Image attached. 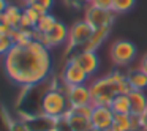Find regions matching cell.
<instances>
[{
  "label": "cell",
  "instance_id": "cell-17",
  "mask_svg": "<svg viewBox=\"0 0 147 131\" xmlns=\"http://www.w3.org/2000/svg\"><path fill=\"white\" fill-rule=\"evenodd\" d=\"M22 19V10L16 5H8V8L3 13V22L10 26L11 29H18Z\"/></svg>",
  "mask_w": 147,
  "mask_h": 131
},
{
  "label": "cell",
  "instance_id": "cell-12",
  "mask_svg": "<svg viewBox=\"0 0 147 131\" xmlns=\"http://www.w3.org/2000/svg\"><path fill=\"white\" fill-rule=\"evenodd\" d=\"M114 112L109 106H93L92 115H90V122H92L93 128L98 130H109L114 122Z\"/></svg>",
  "mask_w": 147,
  "mask_h": 131
},
{
  "label": "cell",
  "instance_id": "cell-16",
  "mask_svg": "<svg viewBox=\"0 0 147 131\" xmlns=\"http://www.w3.org/2000/svg\"><path fill=\"white\" fill-rule=\"evenodd\" d=\"M127 81L130 84L131 90H142L144 92L147 89V74L139 67L127 71Z\"/></svg>",
  "mask_w": 147,
  "mask_h": 131
},
{
  "label": "cell",
  "instance_id": "cell-8",
  "mask_svg": "<svg viewBox=\"0 0 147 131\" xmlns=\"http://www.w3.org/2000/svg\"><path fill=\"white\" fill-rule=\"evenodd\" d=\"M115 13L112 10H105V8H98L95 5L89 3L86 8V16L84 19L93 27V29H105V27H111L114 22Z\"/></svg>",
  "mask_w": 147,
  "mask_h": 131
},
{
  "label": "cell",
  "instance_id": "cell-18",
  "mask_svg": "<svg viewBox=\"0 0 147 131\" xmlns=\"http://www.w3.org/2000/svg\"><path fill=\"white\" fill-rule=\"evenodd\" d=\"M114 114H130V99H128V93H120L117 95L112 103L109 104Z\"/></svg>",
  "mask_w": 147,
  "mask_h": 131
},
{
  "label": "cell",
  "instance_id": "cell-6",
  "mask_svg": "<svg viewBox=\"0 0 147 131\" xmlns=\"http://www.w3.org/2000/svg\"><path fill=\"white\" fill-rule=\"evenodd\" d=\"M89 77L90 76L82 70V67L73 57H70L67 60V63L63 67V71L60 74L62 85H79V84H86L89 81Z\"/></svg>",
  "mask_w": 147,
  "mask_h": 131
},
{
  "label": "cell",
  "instance_id": "cell-27",
  "mask_svg": "<svg viewBox=\"0 0 147 131\" xmlns=\"http://www.w3.org/2000/svg\"><path fill=\"white\" fill-rule=\"evenodd\" d=\"M63 3L67 5V7H70V8L79 10V8L84 7V3H89V2H87V0H63Z\"/></svg>",
  "mask_w": 147,
  "mask_h": 131
},
{
  "label": "cell",
  "instance_id": "cell-1",
  "mask_svg": "<svg viewBox=\"0 0 147 131\" xmlns=\"http://www.w3.org/2000/svg\"><path fill=\"white\" fill-rule=\"evenodd\" d=\"M3 68L7 76L21 87L41 84L48 81L52 68L49 48L38 40L27 46L14 44L3 55Z\"/></svg>",
  "mask_w": 147,
  "mask_h": 131
},
{
  "label": "cell",
  "instance_id": "cell-5",
  "mask_svg": "<svg viewBox=\"0 0 147 131\" xmlns=\"http://www.w3.org/2000/svg\"><path fill=\"white\" fill-rule=\"evenodd\" d=\"M136 52V46L130 40H117V41L112 43L111 49H109L111 60L115 67H128L134 60Z\"/></svg>",
  "mask_w": 147,
  "mask_h": 131
},
{
  "label": "cell",
  "instance_id": "cell-23",
  "mask_svg": "<svg viewBox=\"0 0 147 131\" xmlns=\"http://www.w3.org/2000/svg\"><path fill=\"white\" fill-rule=\"evenodd\" d=\"M22 13H24V16H26L27 19L30 21V24L33 26V29H35L36 24H38V21H40V16H41V14H40L38 11L35 10V8L29 7V5H26V7L22 8Z\"/></svg>",
  "mask_w": 147,
  "mask_h": 131
},
{
  "label": "cell",
  "instance_id": "cell-20",
  "mask_svg": "<svg viewBox=\"0 0 147 131\" xmlns=\"http://www.w3.org/2000/svg\"><path fill=\"white\" fill-rule=\"evenodd\" d=\"M55 22H57V19L54 17V14H51V13L41 14L38 24H36V27H35V30L38 33H41V35H45V33H48L49 30L55 26Z\"/></svg>",
  "mask_w": 147,
  "mask_h": 131
},
{
  "label": "cell",
  "instance_id": "cell-19",
  "mask_svg": "<svg viewBox=\"0 0 147 131\" xmlns=\"http://www.w3.org/2000/svg\"><path fill=\"white\" fill-rule=\"evenodd\" d=\"M131 122H133L131 114H115L111 128L114 131H131Z\"/></svg>",
  "mask_w": 147,
  "mask_h": 131
},
{
  "label": "cell",
  "instance_id": "cell-10",
  "mask_svg": "<svg viewBox=\"0 0 147 131\" xmlns=\"http://www.w3.org/2000/svg\"><path fill=\"white\" fill-rule=\"evenodd\" d=\"M68 98L70 107H79V106L92 104V95L87 84H79V85H63L62 87Z\"/></svg>",
  "mask_w": 147,
  "mask_h": 131
},
{
  "label": "cell",
  "instance_id": "cell-22",
  "mask_svg": "<svg viewBox=\"0 0 147 131\" xmlns=\"http://www.w3.org/2000/svg\"><path fill=\"white\" fill-rule=\"evenodd\" d=\"M134 3H136V0H114L111 10L114 11L115 14L127 13V11H130L131 8L134 7Z\"/></svg>",
  "mask_w": 147,
  "mask_h": 131
},
{
  "label": "cell",
  "instance_id": "cell-15",
  "mask_svg": "<svg viewBox=\"0 0 147 131\" xmlns=\"http://www.w3.org/2000/svg\"><path fill=\"white\" fill-rule=\"evenodd\" d=\"M109 32H111V27H105V29H95L92 33V36L89 38V41L81 48V51H93L96 52V49L105 43V40L108 38Z\"/></svg>",
  "mask_w": 147,
  "mask_h": 131
},
{
  "label": "cell",
  "instance_id": "cell-28",
  "mask_svg": "<svg viewBox=\"0 0 147 131\" xmlns=\"http://www.w3.org/2000/svg\"><path fill=\"white\" fill-rule=\"evenodd\" d=\"M139 68H141V70H142L146 74H147V54L142 57V60H141V63H139Z\"/></svg>",
  "mask_w": 147,
  "mask_h": 131
},
{
  "label": "cell",
  "instance_id": "cell-26",
  "mask_svg": "<svg viewBox=\"0 0 147 131\" xmlns=\"http://www.w3.org/2000/svg\"><path fill=\"white\" fill-rule=\"evenodd\" d=\"M112 2H114V0H92L90 3H92V5H95V7H98V8L111 10V8H112Z\"/></svg>",
  "mask_w": 147,
  "mask_h": 131
},
{
  "label": "cell",
  "instance_id": "cell-30",
  "mask_svg": "<svg viewBox=\"0 0 147 131\" xmlns=\"http://www.w3.org/2000/svg\"><path fill=\"white\" fill-rule=\"evenodd\" d=\"M142 126H144V131H147V111H146V114L142 115Z\"/></svg>",
  "mask_w": 147,
  "mask_h": 131
},
{
  "label": "cell",
  "instance_id": "cell-31",
  "mask_svg": "<svg viewBox=\"0 0 147 131\" xmlns=\"http://www.w3.org/2000/svg\"><path fill=\"white\" fill-rule=\"evenodd\" d=\"M89 131H105V130H98V128H90Z\"/></svg>",
  "mask_w": 147,
  "mask_h": 131
},
{
  "label": "cell",
  "instance_id": "cell-35",
  "mask_svg": "<svg viewBox=\"0 0 147 131\" xmlns=\"http://www.w3.org/2000/svg\"><path fill=\"white\" fill-rule=\"evenodd\" d=\"M54 131H55V130H54Z\"/></svg>",
  "mask_w": 147,
  "mask_h": 131
},
{
  "label": "cell",
  "instance_id": "cell-9",
  "mask_svg": "<svg viewBox=\"0 0 147 131\" xmlns=\"http://www.w3.org/2000/svg\"><path fill=\"white\" fill-rule=\"evenodd\" d=\"M19 118L26 123L27 131H54L57 118L46 114H22Z\"/></svg>",
  "mask_w": 147,
  "mask_h": 131
},
{
  "label": "cell",
  "instance_id": "cell-13",
  "mask_svg": "<svg viewBox=\"0 0 147 131\" xmlns=\"http://www.w3.org/2000/svg\"><path fill=\"white\" fill-rule=\"evenodd\" d=\"M130 99V114L134 117H142L147 111V96L142 90H130L128 92Z\"/></svg>",
  "mask_w": 147,
  "mask_h": 131
},
{
  "label": "cell",
  "instance_id": "cell-32",
  "mask_svg": "<svg viewBox=\"0 0 147 131\" xmlns=\"http://www.w3.org/2000/svg\"><path fill=\"white\" fill-rule=\"evenodd\" d=\"M106 131H114V130H112V128H109V130H106Z\"/></svg>",
  "mask_w": 147,
  "mask_h": 131
},
{
  "label": "cell",
  "instance_id": "cell-11",
  "mask_svg": "<svg viewBox=\"0 0 147 131\" xmlns=\"http://www.w3.org/2000/svg\"><path fill=\"white\" fill-rule=\"evenodd\" d=\"M71 57L82 67V70L89 74L90 77L95 76L100 70V57L93 51H78Z\"/></svg>",
  "mask_w": 147,
  "mask_h": 131
},
{
  "label": "cell",
  "instance_id": "cell-33",
  "mask_svg": "<svg viewBox=\"0 0 147 131\" xmlns=\"http://www.w3.org/2000/svg\"><path fill=\"white\" fill-rule=\"evenodd\" d=\"M87 2H89V3H90V2H92V0H87Z\"/></svg>",
  "mask_w": 147,
  "mask_h": 131
},
{
  "label": "cell",
  "instance_id": "cell-3",
  "mask_svg": "<svg viewBox=\"0 0 147 131\" xmlns=\"http://www.w3.org/2000/svg\"><path fill=\"white\" fill-rule=\"evenodd\" d=\"M70 109V103L65 95L63 89H48L41 98V112L46 115H51L59 118L67 114Z\"/></svg>",
  "mask_w": 147,
  "mask_h": 131
},
{
  "label": "cell",
  "instance_id": "cell-4",
  "mask_svg": "<svg viewBox=\"0 0 147 131\" xmlns=\"http://www.w3.org/2000/svg\"><path fill=\"white\" fill-rule=\"evenodd\" d=\"M93 27L87 22L86 19L76 21L73 26L70 27V33H68V41H67V52L65 54H71L74 49H79L89 41V38L93 33Z\"/></svg>",
  "mask_w": 147,
  "mask_h": 131
},
{
  "label": "cell",
  "instance_id": "cell-34",
  "mask_svg": "<svg viewBox=\"0 0 147 131\" xmlns=\"http://www.w3.org/2000/svg\"><path fill=\"white\" fill-rule=\"evenodd\" d=\"M22 2H27V0H22Z\"/></svg>",
  "mask_w": 147,
  "mask_h": 131
},
{
  "label": "cell",
  "instance_id": "cell-14",
  "mask_svg": "<svg viewBox=\"0 0 147 131\" xmlns=\"http://www.w3.org/2000/svg\"><path fill=\"white\" fill-rule=\"evenodd\" d=\"M65 118H67L68 125L71 126L73 131H89L92 126V122H90L89 117H84V115H79L76 112H73L71 109H68L67 114H65Z\"/></svg>",
  "mask_w": 147,
  "mask_h": 131
},
{
  "label": "cell",
  "instance_id": "cell-29",
  "mask_svg": "<svg viewBox=\"0 0 147 131\" xmlns=\"http://www.w3.org/2000/svg\"><path fill=\"white\" fill-rule=\"evenodd\" d=\"M8 5H10L8 3V0H0V14L5 13V10L8 8Z\"/></svg>",
  "mask_w": 147,
  "mask_h": 131
},
{
  "label": "cell",
  "instance_id": "cell-25",
  "mask_svg": "<svg viewBox=\"0 0 147 131\" xmlns=\"http://www.w3.org/2000/svg\"><path fill=\"white\" fill-rule=\"evenodd\" d=\"M10 131H27V126H26V123H24L21 118H18V120H13V122H11Z\"/></svg>",
  "mask_w": 147,
  "mask_h": 131
},
{
  "label": "cell",
  "instance_id": "cell-7",
  "mask_svg": "<svg viewBox=\"0 0 147 131\" xmlns=\"http://www.w3.org/2000/svg\"><path fill=\"white\" fill-rule=\"evenodd\" d=\"M68 33H70V29H68L63 22L57 21L55 26L52 27L48 33H45V35H41V33H38L35 30V40L41 41L46 48L51 49V48H57V46L67 43L68 41Z\"/></svg>",
  "mask_w": 147,
  "mask_h": 131
},
{
  "label": "cell",
  "instance_id": "cell-24",
  "mask_svg": "<svg viewBox=\"0 0 147 131\" xmlns=\"http://www.w3.org/2000/svg\"><path fill=\"white\" fill-rule=\"evenodd\" d=\"M13 46H14V41H13L11 36H8V35L2 36V38H0V57L7 55Z\"/></svg>",
  "mask_w": 147,
  "mask_h": 131
},
{
  "label": "cell",
  "instance_id": "cell-2",
  "mask_svg": "<svg viewBox=\"0 0 147 131\" xmlns=\"http://www.w3.org/2000/svg\"><path fill=\"white\" fill-rule=\"evenodd\" d=\"M93 106H109L112 99L120 93H128L131 90L127 81V73L115 70L103 77H96L89 85Z\"/></svg>",
  "mask_w": 147,
  "mask_h": 131
},
{
  "label": "cell",
  "instance_id": "cell-21",
  "mask_svg": "<svg viewBox=\"0 0 147 131\" xmlns=\"http://www.w3.org/2000/svg\"><path fill=\"white\" fill-rule=\"evenodd\" d=\"M26 5L35 8L40 14H46L52 10L54 7V0H27Z\"/></svg>",
  "mask_w": 147,
  "mask_h": 131
}]
</instances>
